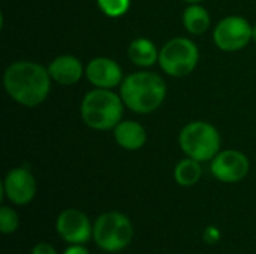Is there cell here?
<instances>
[{
    "label": "cell",
    "mask_w": 256,
    "mask_h": 254,
    "mask_svg": "<svg viewBox=\"0 0 256 254\" xmlns=\"http://www.w3.org/2000/svg\"><path fill=\"white\" fill-rule=\"evenodd\" d=\"M86 76L96 88L112 90L123 82L120 64L108 57H96L86 66Z\"/></svg>",
    "instance_id": "11"
},
{
    "label": "cell",
    "mask_w": 256,
    "mask_h": 254,
    "mask_svg": "<svg viewBox=\"0 0 256 254\" xmlns=\"http://www.w3.org/2000/svg\"><path fill=\"white\" fill-rule=\"evenodd\" d=\"M3 85L9 97L22 106H38L50 94L51 75L42 64L20 60L8 66Z\"/></svg>",
    "instance_id": "1"
},
{
    "label": "cell",
    "mask_w": 256,
    "mask_h": 254,
    "mask_svg": "<svg viewBox=\"0 0 256 254\" xmlns=\"http://www.w3.org/2000/svg\"><path fill=\"white\" fill-rule=\"evenodd\" d=\"M201 175H202L201 162H198L192 157H186V159L180 160L174 169V180L182 187L195 186L201 180Z\"/></svg>",
    "instance_id": "16"
},
{
    "label": "cell",
    "mask_w": 256,
    "mask_h": 254,
    "mask_svg": "<svg viewBox=\"0 0 256 254\" xmlns=\"http://www.w3.org/2000/svg\"><path fill=\"white\" fill-rule=\"evenodd\" d=\"M178 144L188 157L198 162H208L220 151V135L207 121H192L182 129Z\"/></svg>",
    "instance_id": "4"
},
{
    "label": "cell",
    "mask_w": 256,
    "mask_h": 254,
    "mask_svg": "<svg viewBox=\"0 0 256 254\" xmlns=\"http://www.w3.org/2000/svg\"><path fill=\"white\" fill-rule=\"evenodd\" d=\"M128 55L134 64L141 67H150L159 61V49L147 37L134 39L128 48Z\"/></svg>",
    "instance_id": "14"
},
{
    "label": "cell",
    "mask_w": 256,
    "mask_h": 254,
    "mask_svg": "<svg viewBox=\"0 0 256 254\" xmlns=\"http://www.w3.org/2000/svg\"><path fill=\"white\" fill-rule=\"evenodd\" d=\"M32 254H57L56 249L48 243H39L32 249Z\"/></svg>",
    "instance_id": "19"
},
{
    "label": "cell",
    "mask_w": 256,
    "mask_h": 254,
    "mask_svg": "<svg viewBox=\"0 0 256 254\" xmlns=\"http://www.w3.org/2000/svg\"><path fill=\"white\" fill-rule=\"evenodd\" d=\"M198 61V46L188 37H174L159 49V64L162 70L174 78L192 73Z\"/></svg>",
    "instance_id": "6"
},
{
    "label": "cell",
    "mask_w": 256,
    "mask_h": 254,
    "mask_svg": "<svg viewBox=\"0 0 256 254\" xmlns=\"http://www.w3.org/2000/svg\"><path fill=\"white\" fill-rule=\"evenodd\" d=\"M114 139L122 148L135 151L144 147L147 141V133L144 126H141L140 123L126 120V121H120L114 127Z\"/></svg>",
    "instance_id": "13"
},
{
    "label": "cell",
    "mask_w": 256,
    "mask_h": 254,
    "mask_svg": "<svg viewBox=\"0 0 256 254\" xmlns=\"http://www.w3.org/2000/svg\"><path fill=\"white\" fill-rule=\"evenodd\" d=\"M249 159L238 150L219 151L212 160V174L220 183H238L249 174Z\"/></svg>",
    "instance_id": "8"
},
{
    "label": "cell",
    "mask_w": 256,
    "mask_h": 254,
    "mask_svg": "<svg viewBox=\"0 0 256 254\" xmlns=\"http://www.w3.org/2000/svg\"><path fill=\"white\" fill-rule=\"evenodd\" d=\"M99 9L110 18H118L129 10L130 0H96Z\"/></svg>",
    "instance_id": "17"
},
{
    "label": "cell",
    "mask_w": 256,
    "mask_h": 254,
    "mask_svg": "<svg viewBox=\"0 0 256 254\" xmlns=\"http://www.w3.org/2000/svg\"><path fill=\"white\" fill-rule=\"evenodd\" d=\"M20 225V217L18 214L9 208V207H2L0 208V231L4 235L14 234L18 229Z\"/></svg>",
    "instance_id": "18"
},
{
    "label": "cell",
    "mask_w": 256,
    "mask_h": 254,
    "mask_svg": "<svg viewBox=\"0 0 256 254\" xmlns=\"http://www.w3.org/2000/svg\"><path fill=\"white\" fill-rule=\"evenodd\" d=\"M132 238V222L118 211H108L99 216L93 225V240L96 246L104 252H120L130 244Z\"/></svg>",
    "instance_id": "5"
},
{
    "label": "cell",
    "mask_w": 256,
    "mask_h": 254,
    "mask_svg": "<svg viewBox=\"0 0 256 254\" xmlns=\"http://www.w3.org/2000/svg\"><path fill=\"white\" fill-rule=\"evenodd\" d=\"M184 1H188L189 4H192V3H200V1H202V0H184Z\"/></svg>",
    "instance_id": "22"
},
{
    "label": "cell",
    "mask_w": 256,
    "mask_h": 254,
    "mask_svg": "<svg viewBox=\"0 0 256 254\" xmlns=\"http://www.w3.org/2000/svg\"><path fill=\"white\" fill-rule=\"evenodd\" d=\"M183 24L190 34H202L208 30L212 19L204 6L200 3H192L183 12Z\"/></svg>",
    "instance_id": "15"
},
{
    "label": "cell",
    "mask_w": 256,
    "mask_h": 254,
    "mask_svg": "<svg viewBox=\"0 0 256 254\" xmlns=\"http://www.w3.org/2000/svg\"><path fill=\"white\" fill-rule=\"evenodd\" d=\"M36 180L26 168L10 169L3 181L4 196L15 205H27L36 195Z\"/></svg>",
    "instance_id": "10"
},
{
    "label": "cell",
    "mask_w": 256,
    "mask_h": 254,
    "mask_svg": "<svg viewBox=\"0 0 256 254\" xmlns=\"http://www.w3.org/2000/svg\"><path fill=\"white\" fill-rule=\"evenodd\" d=\"M252 40H255L256 42V25L252 27Z\"/></svg>",
    "instance_id": "21"
},
{
    "label": "cell",
    "mask_w": 256,
    "mask_h": 254,
    "mask_svg": "<svg viewBox=\"0 0 256 254\" xmlns=\"http://www.w3.org/2000/svg\"><path fill=\"white\" fill-rule=\"evenodd\" d=\"M122 96L108 88H94L88 91L81 102V118L90 129H114L123 117Z\"/></svg>",
    "instance_id": "3"
},
{
    "label": "cell",
    "mask_w": 256,
    "mask_h": 254,
    "mask_svg": "<svg viewBox=\"0 0 256 254\" xmlns=\"http://www.w3.org/2000/svg\"><path fill=\"white\" fill-rule=\"evenodd\" d=\"M48 72L51 75V79L57 84L74 85L82 78L84 67L82 63L74 55H58L50 63Z\"/></svg>",
    "instance_id": "12"
},
{
    "label": "cell",
    "mask_w": 256,
    "mask_h": 254,
    "mask_svg": "<svg viewBox=\"0 0 256 254\" xmlns=\"http://www.w3.org/2000/svg\"><path fill=\"white\" fill-rule=\"evenodd\" d=\"M214 43L225 52H236L248 46L252 40V25L238 15H230L220 19L213 31Z\"/></svg>",
    "instance_id": "7"
},
{
    "label": "cell",
    "mask_w": 256,
    "mask_h": 254,
    "mask_svg": "<svg viewBox=\"0 0 256 254\" xmlns=\"http://www.w3.org/2000/svg\"><path fill=\"white\" fill-rule=\"evenodd\" d=\"M56 231L60 238L69 244H84L93 237V226L88 217L75 208L60 213L56 222Z\"/></svg>",
    "instance_id": "9"
},
{
    "label": "cell",
    "mask_w": 256,
    "mask_h": 254,
    "mask_svg": "<svg viewBox=\"0 0 256 254\" xmlns=\"http://www.w3.org/2000/svg\"><path fill=\"white\" fill-rule=\"evenodd\" d=\"M63 254H90L88 250L82 246V244H70V247H68Z\"/></svg>",
    "instance_id": "20"
},
{
    "label": "cell",
    "mask_w": 256,
    "mask_h": 254,
    "mask_svg": "<svg viewBox=\"0 0 256 254\" xmlns=\"http://www.w3.org/2000/svg\"><path fill=\"white\" fill-rule=\"evenodd\" d=\"M120 96L132 112L150 114L156 111L166 97V84L164 78L154 72H135L120 84Z\"/></svg>",
    "instance_id": "2"
}]
</instances>
